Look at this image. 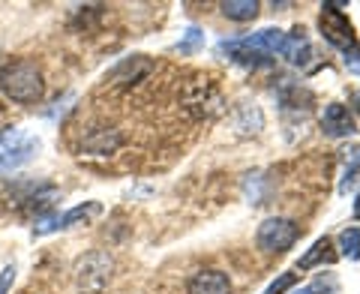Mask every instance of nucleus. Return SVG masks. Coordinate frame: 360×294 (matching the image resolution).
<instances>
[{"label":"nucleus","mask_w":360,"mask_h":294,"mask_svg":"<svg viewBox=\"0 0 360 294\" xmlns=\"http://www.w3.org/2000/svg\"><path fill=\"white\" fill-rule=\"evenodd\" d=\"M156 70V63L148 58V54H132V58H123L115 70L105 75V82L115 90H132L141 82H148V75Z\"/></svg>","instance_id":"7"},{"label":"nucleus","mask_w":360,"mask_h":294,"mask_svg":"<svg viewBox=\"0 0 360 294\" xmlns=\"http://www.w3.org/2000/svg\"><path fill=\"white\" fill-rule=\"evenodd\" d=\"M13 279H15V267L9 264V267H4V274H0V294H6V291H9Z\"/></svg>","instance_id":"20"},{"label":"nucleus","mask_w":360,"mask_h":294,"mask_svg":"<svg viewBox=\"0 0 360 294\" xmlns=\"http://www.w3.org/2000/svg\"><path fill=\"white\" fill-rule=\"evenodd\" d=\"M295 282H297V274H283V276H276L274 282H270L264 294H285L291 286H295Z\"/></svg>","instance_id":"19"},{"label":"nucleus","mask_w":360,"mask_h":294,"mask_svg":"<svg viewBox=\"0 0 360 294\" xmlns=\"http://www.w3.org/2000/svg\"><path fill=\"white\" fill-rule=\"evenodd\" d=\"M250 49L255 51H264V54H276V51H283V42H285V33L283 30H276V27H264V30H258L252 33V37H240Z\"/></svg>","instance_id":"15"},{"label":"nucleus","mask_w":360,"mask_h":294,"mask_svg":"<svg viewBox=\"0 0 360 294\" xmlns=\"http://www.w3.org/2000/svg\"><path fill=\"white\" fill-rule=\"evenodd\" d=\"M354 217L360 219V196H357V201H354Z\"/></svg>","instance_id":"22"},{"label":"nucleus","mask_w":360,"mask_h":294,"mask_svg":"<svg viewBox=\"0 0 360 294\" xmlns=\"http://www.w3.org/2000/svg\"><path fill=\"white\" fill-rule=\"evenodd\" d=\"M219 54H222V58L229 54L231 63H240V66H246V70H264V66H274V58H270V54L250 49L243 39H231V42L225 39V42H219Z\"/></svg>","instance_id":"9"},{"label":"nucleus","mask_w":360,"mask_h":294,"mask_svg":"<svg viewBox=\"0 0 360 294\" xmlns=\"http://www.w3.org/2000/svg\"><path fill=\"white\" fill-rule=\"evenodd\" d=\"M295 294H315V291H312L309 286H303V288H300V291H295Z\"/></svg>","instance_id":"23"},{"label":"nucleus","mask_w":360,"mask_h":294,"mask_svg":"<svg viewBox=\"0 0 360 294\" xmlns=\"http://www.w3.org/2000/svg\"><path fill=\"white\" fill-rule=\"evenodd\" d=\"M111 270H115V262H111L108 253L96 250V253L82 255L72 270L75 291L78 294H103L111 282Z\"/></svg>","instance_id":"4"},{"label":"nucleus","mask_w":360,"mask_h":294,"mask_svg":"<svg viewBox=\"0 0 360 294\" xmlns=\"http://www.w3.org/2000/svg\"><path fill=\"white\" fill-rule=\"evenodd\" d=\"M352 165H357V168H360V147L354 151V160H352Z\"/></svg>","instance_id":"21"},{"label":"nucleus","mask_w":360,"mask_h":294,"mask_svg":"<svg viewBox=\"0 0 360 294\" xmlns=\"http://www.w3.org/2000/svg\"><path fill=\"white\" fill-rule=\"evenodd\" d=\"M189 294H231V279L222 270H198L189 279Z\"/></svg>","instance_id":"12"},{"label":"nucleus","mask_w":360,"mask_h":294,"mask_svg":"<svg viewBox=\"0 0 360 294\" xmlns=\"http://www.w3.org/2000/svg\"><path fill=\"white\" fill-rule=\"evenodd\" d=\"M37 151H39V139H33V135L21 132V129L4 132L0 135V172L30 162L33 156H37Z\"/></svg>","instance_id":"6"},{"label":"nucleus","mask_w":360,"mask_h":294,"mask_svg":"<svg viewBox=\"0 0 360 294\" xmlns=\"http://www.w3.org/2000/svg\"><path fill=\"white\" fill-rule=\"evenodd\" d=\"M180 106L193 120H213L217 115H222L225 99L213 82L195 78V82H186L184 90H180Z\"/></svg>","instance_id":"3"},{"label":"nucleus","mask_w":360,"mask_h":294,"mask_svg":"<svg viewBox=\"0 0 360 294\" xmlns=\"http://www.w3.org/2000/svg\"><path fill=\"white\" fill-rule=\"evenodd\" d=\"M0 90L21 106H33L39 103L45 94V82H42V70L27 58H15L0 66Z\"/></svg>","instance_id":"1"},{"label":"nucleus","mask_w":360,"mask_h":294,"mask_svg":"<svg viewBox=\"0 0 360 294\" xmlns=\"http://www.w3.org/2000/svg\"><path fill=\"white\" fill-rule=\"evenodd\" d=\"M333 262H336L333 241H330V237H319V241L309 246V253L297 262V267L300 270H312V267H319V264H333Z\"/></svg>","instance_id":"14"},{"label":"nucleus","mask_w":360,"mask_h":294,"mask_svg":"<svg viewBox=\"0 0 360 294\" xmlns=\"http://www.w3.org/2000/svg\"><path fill=\"white\" fill-rule=\"evenodd\" d=\"M96 213H103V205H99V201H87V205H78L72 210L60 213V217H45V219H39L37 225H33V237H45V234H51V231L72 229V225H78V222L94 219Z\"/></svg>","instance_id":"8"},{"label":"nucleus","mask_w":360,"mask_h":294,"mask_svg":"<svg viewBox=\"0 0 360 294\" xmlns=\"http://www.w3.org/2000/svg\"><path fill=\"white\" fill-rule=\"evenodd\" d=\"M201 42H205V33H201L198 27H189L186 37H184V42H177V51H180V54H189V51H195Z\"/></svg>","instance_id":"18"},{"label":"nucleus","mask_w":360,"mask_h":294,"mask_svg":"<svg viewBox=\"0 0 360 294\" xmlns=\"http://www.w3.org/2000/svg\"><path fill=\"white\" fill-rule=\"evenodd\" d=\"M340 250H342V255L348 258V262H357L360 258V229L357 225L354 229H345L340 234Z\"/></svg>","instance_id":"17"},{"label":"nucleus","mask_w":360,"mask_h":294,"mask_svg":"<svg viewBox=\"0 0 360 294\" xmlns=\"http://www.w3.org/2000/svg\"><path fill=\"white\" fill-rule=\"evenodd\" d=\"M297 234H300V229L291 219H285V217H270V219H264L262 225H258L255 243H258V250H262V253H270V255L276 253L279 255V253H285V250L295 246Z\"/></svg>","instance_id":"5"},{"label":"nucleus","mask_w":360,"mask_h":294,"mask_svg":"<svg viewBox=\"0 0 360 294\" xmlns=\"http://www.w3.org/2000/svg\"><path fill=\"white\" fill-rule=\"evenodd\" d=\"M283 58L291 63V66H307L309 58H312V45L307 39L303 30H295V33H285V42H283Z\"/></svg>","instance_id":"13"},{"label":"nucleus","mask_w":360,"mask_h":294,"mask_svg":"<svg viewBox=\"0 0 360 294\" xmlns=\"http://www.w3.org/2000/svg\"><path fill=\"white\" fill-rule=\"evenodd\" d=\"M219 9L231 21H252L258 15V0H225Z\"/></svg>","instance_id":"16"},{"label":"nucleus","mask_w":360,"mask_h":294,"mask_svg":"<svg viewBox=\"0 0 360 294\" xmlns=\"http://www.w3.org/2000/svg\"><path fill=\"white\" fill-rule=\"evenodd\" d=\"M321 132L330 135V139H348V135L357 132V123L352 117V111L340 103H330L324 106V115H321Z\"/></svg>","instance_id":"11"},{"label":"nucleus","mask_w":360,"mask_h":294,"mask_svg":"<svg viewBox=\"0 0 360 294\" xmlns=\"http://www.w3.org/2000/svg\"><path fill=\"white\" fill-rule=\"evenodd\" d=\"M354 106H357V111H360V90H357V96H354Z\"/></svg>","instance_id":"24"},{"label":"nucleus","mask_w":360,"mask_h":294,"mask_svg":"<svg viewBox=\"0 0 360 294\" xmlns=\"http://www.w3.org/2000/svg\"><path fill=\"white\" fill-rule=\"evenodd\" d=\"M319 25H321L324 39H328L333 49H340L345 54V66H348V70L360 75V49H357V39H354V30H352V21H348V15L336 4H328V6H321Z\"/></svg>","instance_id":"2"},{"label":"nucleus","mask_w":360,"mask_h":294,"mask_svg":"<svg viewBox=\"0 0 360 294\" xmlns=\"http://www.w3.org/2000/svg\"><path fill=\"white\" fill-rule=\"evenodd\" d=\"M120 147H123V135L115 127H94L82 141V151L90 156H111Z\"/></svg>","instance_id":"10"}]
</instances>
